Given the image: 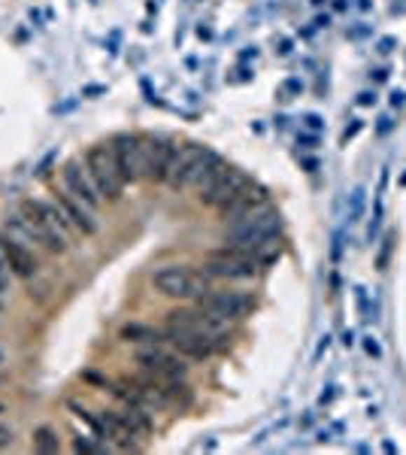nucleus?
Returning <instances> with one entry per match:
<instances>
[{"instance_id": "nucleus-25", "label": "nucleus", "mask_w": 406, "mask_h": 455, "mask_svg": "<svg viewBox=\"0 0 406 455\" xmlns=\"http://www.w3.org/2000/svg\"><path fill=\"white\" fill-rule=\"evenodd\" d=\"M364 349H367V355H373V358H382V346L376 337H364Z\"/></svg>"}, {"instance_id": "nucleus-16", "label": "nucleus", "mask_w": 406, "mask_h": 455, "mask_svg": "<svg viewBox=\"0 0 406 455\" xmlns=\"http://www.w3.org/2000/svg\"><path fill=\"white\" fill-rule=\"evenodd\" d=\"M100 422H104V437L113 440L115 449H122V452H136V449H140V446H136V434L125 425V419L118 413L104 410V413H100Z\"/></svg>"}, {"instance_id": "nucleus-34", "label": "nucleus", "mask_w": 406, "mask_h": 455, "mask_svg": "<svg viewBox=\"0 0 406 455\" xmlns=\"http://www.w3.org/2000/svg\"><path fill=\"white\" fill-rule=\"evenodd\" d=\"M343 343H346V346H352V343H355V334H352V331H346V334H343Z\"/></svg>"}, {"instance_id": "nucleus-11", "label": "nucleus", "mask_w": 406, "mask_h": 455, "mask_svg": "<svg viewBox=\"0 0 406 455\" xmlns=\"http://www.w3.org/2000/svg\"><path fill=\"white\" fill-rule=\"evenodd\" d=\"M18 216H22V222L27 227V234H31V240L34 243H43L49 252L55 255H64L67 252V237H61L55 227L46 222V218H40V213L27 204V200H22V206H18Z\"/></svg>"}, {"instance_id": "nucleus-1", "label": "nucleus", "mask_w": 406, "mask_h": 455, "mask_svg": "<svg viewBox=\"0 0 406 455\" xmlns=\"http://www.w3.org/2000/svg\"><path fill=\"white\" fill-rule=\"evenodd\" d=\"M279 227H282V216L273 206H258L252 213L227 222L225 231V243L230 249L246 252L248 258H255L258 264H270L279 258L282 252V240H279Z\"/></svg>"}, {"instance_id": "nucleus-13", "label": "nucleus", "mask_w": 406, "mask_h": 455, "mask_svg": "<svg viewBox=\"0 0 406 455\" xmlns=\"http://www.w3.org/2000/svg\"><path fill=\"white\" fill-rule=\"evenodd\" d=\"M0 252H4L6 267L13 270L18 279H34V273L40 264H36V258L27 252L24 243H18L15 237H0Z\"/></svg>"}, {"instance_id": "nucleus-21", "label": "nucleus", "mask_w": 406, "mask_h": 455, "mask_svg": "<svg viewBox=\"0 0 406 455\" xmlns=\"http://www.w3.org/2000/svg\"><path fill=\"white\" fill-rule=\"evenodd\" d=\"M31 437H34V449H36V452H43V455H52V452H58V449H61L58 434H55V428H49V425H40Z\"/></svg>"}, {"instance_id": "nucleus-18", "label": "nucleus", "mask_w": 406, "mask_h": 455, "mask_svg": "<svg viewBox=\"0 0 406 455\" xmlns=\"http://www.w3.org/2000/svg\"><path fill=\"white\" fill-rule=\"evenodd\" d=\"M27 204H31V206L36 209V213H40V218H46V222H49L61 237H70L73 222H70L67 216H64V209H61L58 204H49V200H36V197H31Z\"/></svg>"}, {"instance_id": "nucleus-3", "label": "nucleus", "mask_w": 406, "mask_h": 455, "mask_svg": "<svg viewBox=\"0 0 406 455\" xmlns=\"http://www.w3.org/2000/svg\"><path fill=\"white\" fill-rule=\"evenodd\" d=\"M152 286H155L158 295L173 298V300H203L212 291L206 273L182 267V264H170V267L155 270L152 273Z\"/></svg>"}, {"instance_id": "nucleus-32", "label": "nucleus", "mask_w": 406, "mask_h": 455, "mask_svg": "<svg viewBox=\"0 0 406 455\" xmlns=\"http://www.w3.org/2000/svg\"><path fill=\"white\" fill-rule=\"evenodd\" d=\"M403 91H394V94H391V106H403Z\"/></svg>"}, {"instance_id": "nucleus-31", "label": "nucleus", "mask_w": 406, "mask_h": 455, "mask_svg": "<svg viewBox=\"0 0 406 455\" xmlns=\"http://www.w3.org/2000/svg\"><path fill=\"white\" fill-rule=\"evenodd\" d=\"M328 346H330V337L325 334V337H321V343H318V352H316V361L321 358V352H325V349H328Z\"/></svg>"}, {"instance_id": "nucleus-27", "label": "nucleus", "mask_w": 406, "mask_h": 455, "mask_svg": "<svg viewBox=\"0 0 406 455\" xmlns=\"http://www.w3.org/2000/svg\"><path fill=\"white\" fill-rule=\"evenodd\" d=\"M9 443H13V428L0 425V449H4V446H9Z\"/></svg>"}, {"instance_id": "nucleus-15", "label": "nucleus", "mask_w": 406, "mask_h": 455, "mask_svg": "<svg viewBox=\"0 0 406 455\" xmlns=\"http://www.w3.org/2000/svg\"><path fill=\"white\" fill-rule=\"evenodd\" d=\"M267 204V191L261 188V186H255V182H248V186L239 191V195L230 200V204H225L218 209L221 213V218L225 222H234V218H239V216H246V213H252V209H258V206H264Z\"/></svg>"}, {"instance_id": "nucleus-26", "label": "nucleus", "mask_w": 406, "mask_h": 455, "mask_svg": "<svg viewBox=\"0 0 406 455\" xmlns=\"http://www.w3.org/2000/svg\"><path fill=\"white\" fill-rule=\"evenodd\" d=\"M73 449H76V452H100V446H97V443H91V440H85V437H76Z\"/></svg>"}, {"instance_id": "nucleus-4", "label": "nucleus", "mask_w": 406, "mask_h": 455, "mask_svg": "<svg viewBox=\"0 0 406 455\" xmlns=\"http://www.w3.org/2000/svg\"><path fill=\"white\" fill-rule=\"evenodd\" d=\"M85 170L91 182H94V188L100 191V197L106 200H118L125 191V179H122V170H118L115 164V155H113V146L106 143H97L91 146V149L85 152Z\"/></svg>"}, {"instance_id": "nucleus-8", "label": "nucleus", "mask_w": 406, "mask_h": 455, "mask_svg": "<svg viewBox=\"0 0 406 455\" xmlns=\"http://www.w3.org/2000/svg\"><path fill=\"white\" fill-rule=\"evenodd\" d=\"M200 307L209 309L212 316L225 318V322H239V318L252 316L255 298L243 295V291H209V295L200 300Z\"/></svg>"}, {"instance_id": "nucleus-2", "label": "nucleus", "mask_w": 406, "mask_h": 455, "mask_svg": "<svg viewBox=\"0 0 406 455\" xmlns=\"http://www.w3.org/2000/svg\"><path fill=\"white\" fill-rule=\"evenodd\" d=\"M170 328H182V331H188L191 337H197V340H203L209 346L212 352H221L227 349L230 343V328L225 318L212 316L209 309H173L170 318H167Z\"/></svg>"}, {"instance_id": "nucleus-10", "label": "nucleus", "mask_w": 406, "mask_h": 455, "mask_svg": "<svg viewBox=\"0 0 406 455\" xmlns=\"http://www.w3.org/2000/svg\"><path fill=\"white\" fill-rule=\"evenodd\" d=\"M64 191H67L70 197H76L79 204H85L91 213H97L100 209V191L94 188V182H91L88 170L82 161H67L64 164Z\"/></svg>"}, {"instance_id": "nucleus-12", "label": "nucleus", "mask_w": 406, "mask_h": 455, "mask_svg": "<svg viewBox=\"0 0 406 455\" xmlns=\"http://www.w3.org/2000/svg\"><path fill=\"white\" fill-rule=\"evenodd\" d=\"M248 179L243 170H237V167H225V173L212 182L209 186V191H203L200 195V204H206V206H212V209H221L225 204H230L239 191H243L246 186H248Z\"/></svg>"}, {"instance_id": "nucleus-24", "label": "nucleus", "mask_w": 406, "mask_h": 455, "mask_svg": "<svg viewBox=\"0 0 406 455\" xmlns=\"http://www.w3.org/2000/svg\"><path fill=\"white\" fill-rule=\"evenodd\" d=\"M361 209H364V188H355L352 204H349V222H358V218H361Z\"/></svg>"}, {"instance_id": "nucleus-14", "label": "nucleus", "mask_w": 406, "mask_h": 455, "mask_svg": "<svg viewBox=\"0 0 406 455\" xmlns=\"http://www.w3.org/2000/svg\"><path fill=\"white\" fill-rule=\"evenodd\" d=\"M55 204L64 209V216L73 222V227H76V231H82V237H94L100 231L94 213H91L85 204H79L76 197H70L67 191H58V195H55Z\"/></svg>"}, {"instance_id": "nucleus-23", "label": "nucleus", "mask_w": 406, "mask_h": 455, "mask_svg": "<svg viewBox=\"0 0 406 455\" xmlns=\"http://www.w3.org/2000/svg\"><path fill=\"white\" fill-rule=\"evenodd\" d=\"M391 249H394V234L388 231V234H385V240H382L379 258H376V270H385V267H388V261H391Z\"/></svg>"}, {"instance_id": "nucleus-7", "label": "nucleus", "mask_w": 406, "mask_h": 455, "mask_svg": "<svg viewBox=\"0 0 406 455\" xmlns=\"http://www.w3.org/2000/svg\"><path fill=\"white\" fill-rule=\"evenodd\" d=\"M134 361L143 368V373H152V377H167V379H186L188 364L182 355H173L167 349H161V343L149 346V349H140L134 355Z\"/></svg>"}, {"instance_id": "nucleus-33", "label": "nucleus", "mask_w": 406, "mask_h": 455, "mask_svg": "<svg viewBox=\"0 0 406 455\" xmlns=\"http://www.w3.org/2000/svg\"><path fill=\"white\" fill-rule=\"evenodd\" d=\"M307 125H309V127H316V131H318V127H321V118L309 113V115H307Z\"/></svg>"}, {"instance_id": "nucleus-5", "label": "nucleus", "mask_w": 406, "mask_h": 455, "mask_svg": "<svg viewBox=\"0 0 406 455\" xmlns=\"http://www.w3.org/2000/svg\"><path fill=\"white\" fill-rule=\"evenodd\" d=\"M258 270H261V264L255 258H248L246 252L230 249V246L209 252L206 258H203V273L212 279H237V282L239 279H255Z\"/></svg>"}, {"instance_id": "nucleus-30", "label": "nucleus", "mask_w": 406, "mask_h": 455, "mask_svg": "<svg viewBox=\"0 0 406 455\" xmlns=\"http://www.w3.org/2000/svg\"><path fill=\"white\" fill-rule=\"evenodd\" d=\"M358 131H361V122H358V118H355V125H352V127H346V134H343V140H352V136H355Z\"/></svg>"}, {"instance_id": "nucleus-6", "label": "nucleus", "mask_w": 406, "mask_h": 455, "mask_svg": "<svg viewBox=\"0 0 406 455\" xmlns=\"http://www.w3.org/2000/svg\"><path fill=\"white\" fill-rule=\"evenodd\" d=\"M176 146L167 136H143V176L152 182H167Z\"/></svg>"}, {"instance_id": "nucleus-19", "label": "nucleus", "mask_w": 406, "mask_h": 455, "mask_svg": "<svg viewBox=\"0 0 406 455\" xmlns=\"http://www.w3.org/2000/svg\"><path fill=\"white\" fill-rule=\"evenodd\" d=\"M122 337L125 343H143V346H155V343H164V331H158V328L152 325H140V322H131L122 328Z\"/></svg>"}, {"instance_id": "nucleus-20", "label": "nucleus", "mask_w": 406, "mask_h": 455, "mask_svg": "<svg viewBox=\"0 0 406 455\" xmlns=\"http://www.w3.org/2000/svg\"><path fill=\"white\" fill-rule=\"evenodd\" d=\"M125 419V425L131 428V431L136 437H146V434H152V419H149V410L146 407H134V404H125V410L118 413Z\"/></svg>"}, {"instance_id": "nucleus-29", "label": "nucleus", "mask_w": 406, "mask_h": 455, "mask_svg": "<svg viewBox=\"0 0 406 455\" xmlns=\"http://www.w3.org/2000/svg\"><path fill=\"white\" fill-rule=\"evenodd\" d=\"M358 104H361V106H370V104H376V94H373V91H364V94L358 97Z\"/></svg>"}, {"instance_id": "nucleus-35", "label": "nucleus", "mask_w": 406, "mask_h": 455, "mask_svg": "<svg viewBox=\"0 0 406 455\" xmlns=\"http://www.w3.org/2000/svg\"><path fill=\"white\" fill-rule=\"evenodd\" d=\"M312 4H316V6H321V4H325V0H312Z\"/></svg>"}, {"instance_id": "nucleus-22", "label": "nucleus", "mask_w": 406, "mask_h": 455, "mask_svg": "<svg viewBox=\"0 0 406 455\" xmlns=\"http://www.w3.org/2000/svg\"><path fill=\"white\" fill-rule=\"evenodd\" d=\"M67 410H70L73 416H79L82 422H85L91 431H94V437H104V422H100V416H94L91 410H85L82 404H76V400H67Z\"/></svg>"}, {"instance_id": "nucleus-36", "label": "nucleus", "mask_w": 406, "mask_h": 455, "mask_svg": "<svg viewBox=\"0 0 406 455\" xmlns=\"http://www.w3.org/2000/svg\"><path fill=\"white\" fill-rule=\"evenodd\" d=\"M0 361H4V352H0Z\"/></svg>"}, {"instance_id": "nucleus-9", "label": "nucleus", "mask_w": 406, "mask_h": 455, "mask_svg": "<svg viewBox=\"0 0 406 455\" xmlns=\"http://www.w3.org/2000/svg\"><path fill=\"white\" fill-rule=\"evenodd\" d=\"M113 155H115V164L122 170V179L125 186L127 182H136L143 179V136L136 134H118L113 136Z\"/></svg>"}, {"instance_id": "nucleus-17", "label": "nucleus", "mask_w": 406, "mask_h": 455, "mask_svg": "<svg viewBox=\"0 0 406 455\" xmlns=\"http://www.w3.org/2000/svg\"><path fill=\"white\" fill-rule=\"evenodd\" d=\"M203 152H206V146H200V143L176 146V155H173V164H170V173H167V186L170 188H179L182 176L191 170V164H195Z\"/></svg>"}, {"instance_id": "nucleus-28", "label": "nucleus", "mask_w": 406, "mask_h": 455, "mask_svg": "<svg viewBox=\"0 0 406 455\" xmlns=\"http://www.w3.org/2000/svg\"><path fill=\"white\" fill-rule=\"evenodd\" d=\"M394 46H398V40H394V36H382V40H379V52H382V55H388V52L394 49Z\"/></svg>"}]
</instances>
